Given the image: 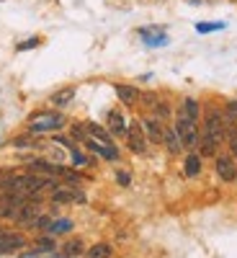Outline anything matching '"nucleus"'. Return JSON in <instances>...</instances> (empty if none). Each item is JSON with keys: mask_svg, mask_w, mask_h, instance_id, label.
<instances>
[{"mask_svg": "<svg viewBox=\"0 0 237 258\" xmlns=\"http://www.w3.org/2000/svg\"><path fill=\"white\" fill-rule=\"evenodd\" d=\"M64 124H67V119H64L62 114L44 111V114H36L29 126H31V132H57V129H62Z\"/></svg>", "mask_w": 237, "mask_h": 258, "instance_id": "nucleus-1", "label": "nucleus"}, {"mask_svg": "<svg viewBox=\"0 0 237 258\" xmlns=\"http://www.w3.org/2000/svg\"><path fill=\"white\" fill-rule=\"evenodd\" d=\"M176 132H178L183 147H196L199 140H201L199 129H196V121H191L186 114H178V119H176Z\"/></svg>", "mask_w": 237, "mask_h": 258, "instance_id": "nucleus-2", "label": "nucleus"}, {"mask_svg": "<svg viewBox=\"0 0 237 258\" xmlns=\"http://www.w3.org/2000/svg\"><path fill=\"white\" fill-rule=\"evenodd\" d=\"M204 137L211 140L214 145H219L224 140V116L217 109H209L206 111V129H204Z\"/></svg>", "mask_w": 237, "mask_h": 258, "instance_id": "nucleus-3", "label": "nucleus"}, {"mask_svg": "<svg viewBox=\"0 0 237 258\" xmlns=\"http://www.w3.org/2000/svg\"><path fill=\"white\" fill-rule=\"evenodd\" d=\"M52 202L54 204H85V194L75 186H54Z\"/></svg>", "mask_w": 237, "mask_h": 258, "instance_id": "nucleus-4", "label": "nucleus"}, {"mask_svg": "<svg viewBox=\"0 0 237 258\" xmlns=\"http://www.w3.org/2000/svg\"><path fill=\"white\" fill-rule=\"evenodd\" d=\"M26 245V235L24 232H13L8 230L6 235H0V255H11Z\"/></svg>", "mask_w": 237, "mask_h": 258, "instance_id": "nucleus-5", "label": "nucleus"}, {"mask_svg": "<svg viewBox=\"0 0 237 258\" xmlns=\"http://www.w3.org/2000/svg\"><path fill=\"white\" fill-rule=\"evenodd\" d=\"M126 145H129V150H132V153H137V155H142L144 150H147V135H144L142 124H132V126L126 129Z\"/></svg>", "mask_w": 237, "mask_h": 258, "instance_id": "nucleus-6", "label": "nucleus"}, {"mask_svg": "<svg viewBox=\"0 0 237 258\" xmlns=\"http://www.w3.org/2000/svg\"><path fill=\"white\" fill-rule=\"evenodd\" d=\"M41 214H44V212H41V204L29 199L24 207L18 209V214H16V222H18V225H26V227H34V222L41 217Z\"/></svg>", "mask_w": 237, "mask_h": 258, "instance_id": "nucleus-7", "label": "nucleus"}, {"mask_svg": "<svg viewBox=\"0 0 237 258\" xmlns=\"http://www.w3.org/2000/svg\"><path fill=\"white\" fill-rule=\"evenodd\" d=\"M142 129H144V135H147V140L149 142H163V137H165V129H163V124H160V119H155V116H147V119H142Z\"/></svg>", "mask_w": 237, "mask_h": 258, "instance_id": "nucleus-8", "label": "nucleus"}, {"mask_svg": "<svg viewBox=\"0 0 237 258\" xmlns=\"http://www.w3.org/2000/svg\"><path fill=\"white\" fill-rule=\"evenodd\" d=\"M217 173H219V178L227 181V183L237 181V165H234V160H232L229 155H219V158H217Z\"/></svg>", "mask_w": 237, "mask_h": 258, "instance_id": "nucleus-9", "label": "nucleus"}, {"mask_svg": "<svg viewBox=\"0 0 237 258\" xmlns=\"http://www.w3.org/2000/svg\"><path fill=\"white\" fill-rule=\"evenodd\" d=\"M85 145H88L93 153H98V155H103L106 160H119V150L114 147V145H103V142H96L93 137H88L85 140Z\"/></svg>", "mask_w": 237, "mask_h": 258, "instance_id": "nucleus-10", "label": "nucleus"}, {"mask_svg": "<svg viewBox=\"0 0 237 258\" xmlns=\"http://www.w3.org/2000/svg\"><path fill=\"white\" fill-rule=\"evenodd\" d=\"M126 121L121 116V111H109V132L114 137H126Z\"/></svg>", "mask_w": 237, "mask_h": 258, "instance_id": "nucleus-11", "label": "nucleus"}, {"mask_svg": "<svg viewBox=\"0 0 237 258\" xmlns=\"http://www.w3.org/2000/svg\"><path fill=\"white\" fill-rule=\"evenodd\" d=\"M116 96H119L121 103H126V106H132V103H137V101L142 98L139 91L132 88V85H116Z\"/></svg>", "mask_w": 237, "mask_h": 258, "instance_id": "nucleus-12", "label": "nucleus"}, {"mask_svg": "<svg viewBox=\"0 0 237 258\" xmlns=\"http://www.w3.org/2000/svg\"><path fill=\"white\" fill-rule=\"evenodd\" d=\"M85 132H88V137H93L96 142L111 145V132H109V129H103L98 124H85Z\"/></svg>", "mask_w": 237, "mask_h": 258, "instance_id": "nucleus-13", "label": "nucleus"}, {"mask_svg": "<svg viewBox=\"0 0 237 258\" xmlns=\"http://www.w3.org/2000/svg\"><path fill=\"white\" fill-rule=\"evenodd\" d=\"M163 142L168 145V150H170L173 155L183 150V145H181V137H178V132H176V129H165V137H163Z\"/></svg>", "mask_w": 237, "mask_h": 258, "instance_id": "nucleus-14", "label": "nucleus"}, {"mask_svg": "<svg viewBox=\"0 0 237 258\" xmlns=\"http://www.w3.org/2000/svg\"><path fill=\"white\" fill-rule=\"evenodd\" d=\"M183 170H186V176H188V178L199 176V170H201V158H199V155H188V158H186Z\"/></svg>", "mask_w": 237, "mask_h": 258, "instance_id": "nucleus-15", "label": "nucleus"}, {"mask_svg": "<svg viewBox=\"0 0 237 258\" xmlns=\"http://www.w3.org/2000/svg\"><path fill=\"white\" fill-rule=\"evenodd\" d=\"M85 253H88V258H111V245L109 243H96Z\"/></svg>", "mask_w": 237, "mask_h": 258, "instance_id": "nucleus-16", "label": "nucleus"}, {"mask_svg": "<svg viewBox=\"0 0 237 258\" xmlns=\"http://www.w3.org/2000/svg\"><path fill=\"white\" fill-rule=\"evenodd\" d=\"M70 230H72V220L62 217V220H52V225H49L47 232H52V235H62V232H70Z\"/></svg>", "mask_w": 237, "mask_h": 258, "instance_id": "nucleus-17", "label": "nucleus"}, {"mask_svg": "<svg viewBox=\"0 0 237 258\" xmlns=\"http://www.w3.org/2000/svg\"><path fill=\"white\" fill-rule=\"evenodd\" d=\"M181 114H186L191 121H199V103L193 101V98H186L183 106H181Z\"/></svg>", "mask_w": 237, "mask_h": 258, "instance_id": "nucleus-18", "label": "nucleus"}, {"mask_svg": "<svg viewBox=\"0 0 237 258\" xmlns=\"http://www.w3.org/2000/svg\"><path fill=\"white\" fill-rule=\"evenodd\" d=\"M83 253H85L83 240H70V243H64V255H67V258H75V255H83Z\"/></svg>", "mask_w": 237, "mask_h": 258, "instance_id": "nucleus-19", "label": "nucleus"}, {"mask_svg": "<svg viewBox=\"0 0 237 258\" xmlns=\"http://www.w3.org/2000/svg\"><path fill=\"white\" fill-rule=\"evenodd\" d=\"M72 96H75L72 88H64V91H59V93L52 96V103H54V106H67V103L72 101Z\"/></svg>", "mask_w": 237, "mask_h": 258, "instance_id": "nucleus-20", "label": "nucleus"}, {"mask_svg": "<svg viewBox=\"0 0 237 258\" xmlns=\"http://www.w3.org/2000/svg\"><path fill=\"white\" fill-rule=\"evenodd\" d=\"M36 248L44 250V253H52V250L57 248V243H54L52 238H39V240H36Z\"/></svg>", "mask_w": 237, "mask_h": 258, "instance_id": "nucleus-21", "label": "nucleus"}, {"mask_svg": "<svg viewBox=\"0 0 237 258\" xmlns=\"http://www.w3.org/2000/svg\"><path fill=\"white\" fill-rule=\"evenodd\" d=\"M219 29H224V24H199V26H196V31H199V34H209V31H219Z\"/></svg>", "mask_w": 237, "mask_h": 258, "instance_id": "nucleus-22", "label": "nucleus"}, {"mask_svg": "<svg viewBox=\"0 0 237 258\" xmlns=\"http://www.w3.org/2000/svg\"><path fill=\"white\" fill-rule=\"evenodd\" d=\"M70 155H72V163H75V165H85V163H88V158H85L77 147H72V150H70Z\"/></svg>", "mask_w": 237, "mask_h": 258, "instance_id": "nucleus-23", "label": "nucleus"}, {"mask_svg": "<svg viewBox=\"0 0 237 258\" xmlns=\"http://www.w3.org/2000/svg\"><path fill=\"white\" fill-rule=\"evenodd\" d=\"M229 147H232V153H234V158H237V126L229 129Z\"/></svg>", "mask_w": 237, "mask_h": 258, "instance_id": "nucleus-24", "label": "nucleus"}, {"mask_svg": "<svg viewBox=\"0 0 237 258\" xmlns=\"http://www.w3.org/2000/svg\"><path fill=\"white\" fill-rule=\"evenodd\" d=\"M116 181H119L121 186H129V183H132V176H129L126 170H119V173H116Z\"/></svg>", "mask_w": 237, "mask_h": 258, "instance_id": "nucleus-25", "label": "nucleus"}, {"mask_svg": "<svg viewBox=\"0 0 237 258\" xmlns=\"http://www.w3.org/2000/svg\"><path fill=\"white\" fill-rule=\"evenodd\" d=\"M39 44V39H31V41H24V44H18V49H31Z\"/></svg>", "mask_w": 237, "mask_h": 258, "instance_id": "nucleus-26", "label": "nucleus"}, {"mask_svg": "<svg viewBox=\"0 0 237 258\" xmlns=\"http://www.w3.org/2000/svg\"><path fill=\"white\" fill-rule=\"evenodd\" d=\"M8 232V227H3V225H0V235H6Z\"/></svg>", "mask_w": 237, "mask_h": 258, "instance_id": "nucleus-27", "label": "nucleus"}, {"mask_svg": "<svg viewBox=\"0 0 237 258\" xmlns=\"http://www.w3.org/2000/svg\"><path fill=\"white\" fill-rule=\"evenodd\" d=\"M0 3H3V0H0Z\"/></svg>", "mask_w": 237, "mask_h": 258, "instance_id": "nucleus-28", "label": "nucleus"}]
</instances>
